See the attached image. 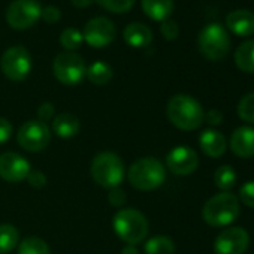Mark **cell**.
Listing matches in <instances>:
<instances>
[{
  "label": "cell",
  "mask_w": 254,
  "mask_h": 254,
  "mask_svg": "<svg viewBox=\"0 0 254 254\" xmlns=\"http://www.w3.org/2000/svg\"><path fill=\"white\" fill-rule=\"evenodd\" d=\"M166 115L171 124L180 130H196L203 123L202 105L189 94H175L169 99L166 106Z\"/></svg>",
  "instance_id": "1"
},
{
  "label": "cell",
  "mask_w": 254,
  "mask_h": 254,
  "mask_svg": "<svg viewBox=\"0 0 254 254\" xmlns=\"http://www.w3.org/2000/svg\"><path fill=\"white\" fill-rule=\"evenodd\" d=\"M117 236L129 245H138L148 236V220L147 217L133 208H121L112 220Z\"/></svg>",
  "instance_id": "2"
},
{
  "label": "cell",
  "mask_w": 254,
  "mask_h": 254,
  "mask_svg": "<svg viewBox=\"0 0 254 254\" xmlns=\"http://www.w3.org/2000/svg\"><path fill=\"white\" fill-rule=\"evenodd\" d=\"M127 180L136 190L153 191L165 183L166 168L156 157H142L130 165Z\"/></svg>",
  "instance_id": "3"
},
{
  "label": "cell",
  "mask_w": 254,
  "mask_h": 254,
  "mask_svg": "<svg viewBox=\"0 0 254 254\" xmlns=\"http://www.w3.org/2000/svg\"><path fill=\"white\" fill-rule=\"evenodd\" d=\"M239 200L233 193L221 191L212 196L202 209L203 220L212 227H223L233 223L239 215Z\"/></svg>",
  "instance_id": "4"
},
{
  "label": "cell",
  "mask_w": 254,
  "mask_h": 254,
  "mask_svg": "<svg viewBox=\"0 0 254 254\" xmlns=\"http://www.w3.org/2000/svg\"><path fill=\"white\" fill-rule=\"evenodd\" d=\"M93 180L103 189H115L124 178V163L120 156L111 151L99 153L90 168Z\"/></svg>",
  "instance_id": "5"
},
{
  "label": "cell",
  "mask_w": 254,
  "mask_h": 254,
  "mask_svg": "<svg viewBox=\"0 0 254 254\" xmlns=\"http://www.w3.org/2000/svg\"><path fill=\"white\" fill-rule=\"evenodd\" d=\"M197 47L200 54L211 60H223L230 51V38L226 29L217 23L208 24L202 29L197 36Z\"/></svg>",
  "instance_id": "6"
},
{
  "label": "cell",
  "mask_w": 254,
  "mask_h": 254,
  "mask_svg": "<svg viewBox=\"0 0 254 254\" xmlns=\"http://www.w3.org/2000/svg\"><path fill=\"white\" fill-rule=\"evenodd\" d=\"M53 70L56 78L64 85L79 84L87 72V66L81 56L73 51L60 53L53 63Z\"/></svg>",
  "instance_id": "7"
},
{
  "label": "cell",
  "mask_w": 254,
  "mask_h": 254,
  "mask_svg": "<svg viewBox=\"0 0 254 254\" xmlns=\"http://www.w3.org/2000/svg\"><path fill=\"white\" fill-rule=\"evenodd\" d=\"M0 69L11 81H24L32 70V57L24 47H11L0 57Z\"/></svg>",
  "instance_id": "8"
},
{
  "label": "cell",
  "mask_w": 254,
  "mask_h": 254,
  "mask_svg": "<svg viewBox=\"0 0 254 254\" xmlns=\"http://www.w3.org/2000/svg\"><path fill=\"white\" fill-rule=\"evenodd\" d=\"M18 145L29 153H39L45 150L51 142L50 127L39 120L26 121L17 133Z\"/></svg>",
  "instance_id": "9"
},
{
  "label": "cell",
  "mask_w": 254,
  "mask_h": 254,
  "mask_svg": "<svg viewBox=\"0 0 254 254\" xmlns=\"http://www.w3.org/2000/svg\"><path fill=\"white\" fill-rule=\"evenodd\" d=\"M41 11L38 0H14L8 6L6 21L15 30H26L41 18Z\"/></svg>",
  "instance_id": "10"
},
{
  "label": "cell",
  "mask_w": 254,
  "mask_h": 254,
  "mask_svg": "<svg viewBox=\"0 0 254 254\" xmlns=\"http://www.w3.org/2000/svg\"><path fill=\"white\" fill-rule=\"evenodd\" d=\"M250 245V235L245 229L233 226L221 230L214 242L215 254H244Z\"/></svg>",
  "instance_id": "11"
},
{
  "label": "cell",
  "mask_w": 254,
  "mask_h": 254,
  "mask_svg": "<svg viewBox=\"0 0 254 254\" xmlns=\"http://www.w3.org/2000/svg\"><path fill=\"white\" fill-rule=\"evenodd\" d=\"M117 30L111 20L106 17L91 18L84 27V39L93 48H103L115 39Z\"/></svg>",
  "instance_id": "12"
},
{
  "label": "cell",
  "mask_w": 254,
  "mask_h": 254,
  "mask_svg": "<svg viewBox=\"0 0 254 254\" xmlns=\"http://www.w3.org/2000/svg\"><path fill=\"white\" fill-rule=\"evenodd\" d=\"M32 166L21 154L8 151L0 154V178L6 183H21L27 178Z\"/></svg>",
  "instance_id": "13"
},
{
  "label": "cell",
  "mask_w": 254,
  "mask_h": 254,
  "mask_svg": "<svg viewBox=\"0 0 254 254\" xmlns=\"http://www.w3.org/2000/svg\"><path fill=\"white\" fill-rule=\"evenodd\" d=\"M199 166L197 153L189 147H175L166 156V168L178 177L193 174Z\"/></svg>",
  "instance_id": "14"
},
{
  "label": "cell",
  "mask_w": 254,
  "mask_h": 254,
  "mask_svg": "<svg viewBox=\"0 0 254 254\" xmlns=\"http://www.w3.org/2000/svg\"><path fill=\"white\" fill-rule=\"evenodd\" d=\"M230 150L241 159L254 157V127L241 126L230 135Z\"/></svg>",
  "instance_id": "15"
},
{
  "label": "cell",
  "mask_w": 254,
  "mask_h": 254,
  "mask_svg": "<svg viewBox=\"0 0 254 254\" xmlns=\"http://www.w3.org/2000/svg\"><path fill=\"white\" fill-rule=\"evenodd\" d=\"M226 26L236 36H251L254 35V12L235 9L226 15Z\"/></svg>",
  "instance_id": "16"
},
{
  "label": "cell",
  "mask_w": 254,
  "mask_h": 254,
  "mask_svg": "<svg viewBox=\"0 0 254 254\" xmlns=\"http://www.w3.org/2000/svg\"><path fill=\"white\" fill-rule=\"evenodd\" d=\"M199 145H200L202 153L205 156L211 157V159L221 157L227 150L224 135L221 132H218V130H214V129H206V130H203L200 133Z\"/></svg>",
  "instance_id": "17"
},
{
  "label": "cell",
  "mask_w": 254,
  "mask_h": 254,
  "mask_svg": "<svg viewBox=\"0 0 254 254\" xmlns=\"http://www.w3.org/2000/svg\"><path fill=\"white\" fill-rule=\"evenodd\" d=\"M81 130V123L76 115L70 112H62L53 118V132L63 139L73 138Z\"/></svg>",
  "instance_id": "18"
},
{
  "label": "cell",
  "mask_w": 254,
  "mask_h": 254,
  "mask_svg": "<svg viewBox=\"0 0 254 254\" xmlns=\"http://www.w3.org/2000/svg\"><path fill=\"white\" fill-rule=\"evenodd\" d=\"M123 38L127 45L133 48H145L153 42V32L142 23H132L124 29Z\"/></svg>",
  "instance_id": "19"
},
{
  "label": "cell",
  "mask_w": 254,
  "mask_h": 254,
  "mask_svg": "<svg viewBox=\"0 0 254 254\" xmlns=\"http://www.w3.org/2000/svg\"><path fill=\"white\" fill-rule=\"evenodd\" d=\"M142 11L151 20L165 21L174 12V0H141Z\"/></svg>",
  "instance_id": "20"
},
{
  "label": "cell",
  "mask_w": 254,
  "mask_h": 254,
  "mask_svg": "<svg viewBox=\"0 0 254 254\" xmlns=\"http://www.w3.org/2000/svg\"><path fill=\"white\" fill-rule=\"evenodd\" d=\"M235 63L239 70L254 73V39L242 42L235 51Z\"/></svg>",
  "instance_id": "21"
},
{
  "label": "cell",
  "mask_w": 254,
  "mask_h": 254,
  "mask_svg": "<svg viewBox=\"0 0 254 254\" xmlns=\"http://www.w3.org/2000/svg\"><path fill=\"white\" fill-rule=\"evenodd\" d=\"M85 76L94 85H105L112 79V67L105 62H94L87 67Z\"/></svg>",
  "instance_id": "22"
},
{
  "label": "cell",
  "mask_w": 254,
  "mask_h": 254,
  "mask_svg": "<svg viewBox=\"0 0 254 254\" xmlns=\"http://www.w3.org/2000/svg\"><path fill=\"white\" fill-rule=\"evenodd\" d=\"M20 242V232L12 224H0V254L11 253Z\"/></svg>",
  "instance_id": "23"
},
{
  "label": "cell",
  "mask_w": 254,
  "mask_h": 254,
  "mask_svg": "<svg viewBox=\"0 0 254 254\" xmlns=\"http://www.w3.org/2000/svg\"><path fill=\"white\" fill-rule=\"evenodd\" d=\"M145 254H174L175 253V244L169 236L157 235L150 238L144 245Z\"/></svg>",
  "instance_id": "24"
},
{
  "label": "cell",
  "mask_w": 254,
  "mask_h": 254,
  "mask_svg": "<svg viewBox=\"0 0 254 254\" xmlns=\"http://www.w3.org/2000/svg\"><path fill=\"white\" fill-rule=\"evenodd\" d=\"M236 180H238V175L235 172V169L229 165H223L220 166L215 174H214V181H215V186L221 190V191H229L230 189L235 187L236 184Z\"/></svg>",
  "instance_id": "25"
},
{
  "label": "cell",
  "mask_w": 254,
  "mask_h": 254,
  "mask_svg": "<svg viewBox=\"0 0 254 254\" xmlns=\"http://www.w3.org/2000/svg\"><path fill=\"white\" fill-rule=\"evenodd\" d=\"M18 254H51V250L42 238L29 236L20 242Z\"/></svg>",
  "instance_id": "26"
},
{
  "label": "cell",
  "mask_w": 254,
  "mask_h": 254,
  "mask_svg": "<svg viewBox=\"0 0 254 254\" xmlns=\"http://www.w3.org/2000/svg\"><path fill=\"white\" fill-rule=\"evenodd\" d=\"M82 41H84L82 33L78 29H75V27H69V29L63 30L62 35H60V44H62V47L66 51L78 50L81 47Z\"/></svg>",
  "instance_id": "27"
},
{
  "label": "cell",
  "mask_w": 254,
  "mask_h": 254,
  "mask_svg": "<svg viewBox=\"0 0 254 254\" xmlns=\"http://www.w3.org/2000/svg\"><path fill=\"white\" fill-rule=\"evenodd\" d=\"M238 115L247 124H254V93H248L239 100Z\"/></svg>",
  "instance_id": "28"
},
{
  "label": "cell",
  "mask_w": 254,
  "mask_h": 254,
  "mask_svg": "<svg viewBox=\"0 0 254 254\" xmlns=\"http://www.w3.org/2000/svg\"><path fill=\"white\" fill-rule=\"evenodd\" d=\"M96 2L106 11L114 14H123L130 11L135 0H96Z\"/></svg>",
  "instance_id": "29"
},
{
  "label": "cell",
  "mask_w": 254,
  "mask_h": 254,
  "mask_svg": "<svg viewBox=\"0 0 254 254\" xmlns=\"http://www.w3.org/2000/svg\"><path fill=\"white\" fill-rule=\"evenodd\" d=\"M239 199L244 205L254 209V181H247L239 189Z\"/></svg>",
  "instance_id": "30"
},
{
  "label": "cell",
  "mask_w": 254,
  "mask_h": 254,
  "mask_svg": "<svg viewBox=\"0 0 254 254\" xmlns=\"http://www.w3.org/2000/svg\"><path fill=\"white\" fill-rule=\"evenodd\" d=\"M160 32H162V35H163V38H165L166 41H174V39H177L178 35H180V27H178V24H177L174 20L168 18V20L162 21V24H160Z\"/></svg>",
  "instance_id": "31"
},
{
  "label": "cell",
  "mask_w": 254,
  "mask_h": 254,
  "mask_svg": "<svg viewBox=\"0 0 254 254\" xmlns=\"http://www.w3.org/2000/svg\"><path fill=\"white\" fill-rule=\"evenodd\" d=\"M126 200H127V196H126V193H124L121 189L115 187V189H111V190H109V193H108V202H109L112 206H115V208H123V206L126 205Z\"/></svg>",
  "instance_id": "32"
},
{
  "label": "cell",
  "mask_w": 254,
  "mask_h": 254,
  "mask_svg": "<svg viewBox=\"0 0 254 254\" xmlns=\"http://www.w3.org/2000/svg\"><path fill=\"white\" fill-rule=\"evenodd\" d=\"M60 17H62V12L54 5H48V6L42 8V11H41V18H44V21L50 23V24L57 23L60 20Z\"/></svg>",
  "instance_id": "33"
},
{
  "label": "cell",
  "mask_w": 254,
  "mask_h": 254,
  "mask_svg": "<svg viewBox=\"0 0 254 254\" xmlns=\"http://www.w3.org/2000/svg\"><path fill=\"white\" fill-rule=\"evenodd\" d=\"M27 183L32 186V187H35V189H42L45 184H47V177H45V174L42 172V171H39V169H32L30 172H29V175H27Z\"/></svg>",
  "instance_id": "34"
},
{
  "label": "cell",
  "mask_w": 254,
  "mask_h": 254,
  "mask_svg": "<svg viewBox=\"0 0 254 254\" xmlns=\"http://www.w3.org/2000/svg\"><path fill=\"white\" fill-rule=\"evenodd\" d=\"M12 132H14V127H12L11 121L8 118L0 117V145L11 139Z\"/></svg>",
  "instance_id": "35"
},
{
  "label": "cell",
  "mask_w": 254,
  "mask_h": 254,
  "mask_svg": "<svg viewBox=\"0 0 254 254\" xmlns=\"http://www.w3.org/2000/svg\"><path fill=\"white\" fill-rule=\"evenodd\" d=\"M54 112H56L54 105L50 103V102H45V103H42L38 108V118H39V121H42V123L47 124V121H50V120L54 118Z\"/></svg>",
  "instance_id": "36"
},
{
  "label": "cell",
  "mask_w": 254,
  "mask_h": 254,
  "mask_svg": "<svg viewBox=\"0 0 254 254\" xmlns=\"http://www.w3.org/2000/svg\"><path fill=\"white\" fill-rule=\"evenodd\" d=\"M203 121H206L209 126H218V124H221V121H223V114H221L218 109H209V111L205 114Z\"/></svg>",
  "instance_id": "37"
},
{
  "label": "cell",
  "mask_w": 254,
  "mask_h": 254,
  "mask_svg": "<svg viewBox=\"0 0 254 254\" xmlns=\"http://www.w3.org/2000/svg\"><path fill=\"white\" fill-rule=\"evenodd\" d=\"M72 2V5L73 6H76V8H79V9H82V8H87V6H90L94 0H70Z\"/></svg>",
  "instance_id": "38"
},
{
  "label": "cell",
  "mask_w": 254,
  "mask_h": 254,
  "mask_svg": "<svg viewBox=\"0 0 254 254\" xmlns=\"http://www.w3.org/2000/svg\"><path fill=\"white\" fill-rule=\"evenodd\" d=\"M121 254H139L138 248L135 245H129L127 244L123 250H121Z\"/></svg>",
  "instance_id": "39"
}]
</instances>
